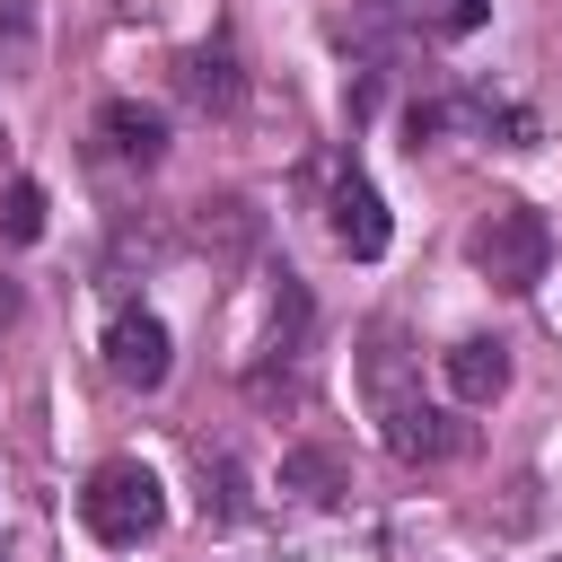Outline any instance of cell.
Instances as JSON below:
<instances>
[{"instance_id":"7a4b0ae2","label":"cell","mask_w":562,"mask_h":562,"mask_svg":"<svg viewBox=\"0 0 562 562\" xmlns=\"http://www.w3.org/2000/svg\"><path fill=\"white\" fill-rule=\"evenodd\" d=\"M465 255H474V272H483L492 290H536L544 263H553V228H544V211H527V202H492V211L465 228Z\"/></svg>"},{"instance_id":"5b68a950","label":"cell","mask_w":562,"mask_h":562,"mask_svg":"<svg viewBox=\"0 0 562 562\" xmlns=\"http://www.w3.org/2000/svg\"><path fill=\"white\" fill-rule=\"evenodd\" d=\"M325 211H334V246L342 255H386V202H378V184L360 176V167H342L334 176V193H325Z\"/></svg>"},{"instance_id":"52a82bcc","label":"cell","mask_w":562,"mask_h":562,"mask_svg":"<svg viewBox=\"0 0 562 562\" xmlns=\"http://www.w3.org/2000/svg\"><path fill=\"white\" fill-rule=\"evenodd\" d=\"M97 140H105L114 158H140V167H149V158L167 149V123H158L149 105H132V97H114V105L97 114Z\"/></svg>"},{"instance_id":"ba28073f","label":"cell","mask_w":562,"mask_h":562,"mask_svg":"<svg viewBox=\"0 0 562 562\" xmlns=\"http://www.w3.org/2000/svg\"><path fill=\"white\" fill-rule=\"evenodd\" d=\"M281 492H299V501H342V457L334 448H290L281 457Z\"/></svg>"},{"instance_id":"3957f363","label":"cell","mask_w":562,"mask_h":562,"mask_svg":"<svg viewBox=\"0 0 562 562\" xmlns=\"http://www.w3.org/2000/svg\"><path fill=\"white\" fill-rule=\"evenodd\" d=\"M105 369H114V386H132V395L167 386V369H176V342H167V325H158L149 307H123V316L105 325Z\"/></svg>"},{"instance_id":"277c9868","label":"cell","mask_w":562,"mask_h":562,"mask_svg":"<svg viewBox=\"0 0 562 562\" xmlns=\"http://www.w3.org/2000/svg\"><path fill=\"white\" fill-rule=\"evenodd\" d=\"M378 430H386V457L395 465H448L465 448V422H448L430 395H404L395 413H378Z\"/></svg>"},{"instance_id":"8fae6325","label":"cell","mask_w":562,"mask_h":562,"mask_svg":"<svg viewBox=\"0 0 562 562\" xmlns=\"http://www.w3.org/2000/svg\"><path fill=\"white\" fill-rule=\"evenodd\" d=\"M422 26L430 35H474L483 26V0H422Z\"/></svg>"},{"instance_id":"6da1fadb","label":"cell","mask_w":562,"mask_h":562,"mask_svg":"<svg viewBox=\"0 0 562 562\" xmlns=\"http://www.w3.org/2000/svg\"><path fill=\"white\" fill-rule=\"evenodd\" d=\"M79 527H88L97 544H114V553L149 544V536L167 527V492H158V474L132 465V457H105V465L79 483Z\"/></svg>"},{"instance_id":"30bf717a","label":"cell","mask_w":562,"mask_h":562,"mask_svg":"<svg viewBox=\"0 0 562 562\" xmlns=\"http://www.w3.org/2000/svg\"><path fill=\"white\" fill-rule=\"evenodd\" d=\"M184 88H193L202 105H228V97H237V79H228V53H193V61H184Z\"/></svg>"},{"instance_id":"8992f818","label":"cell","mask_w":562,"mask_h":562,"mask_svg":"<svg viewBox=\"0 0 562 562\" xmlns=\"http://www.w3.org/2000/svg\"><path fill=\"white\" fill-rule=\"evenodd\" d=\"M448 395L457 404H501L509 395V342H492V334L448 342Z\"/></svg>"},{"instance_id":"9c48e42d","label":"cell","mask_w":562,"mask_h":562,"mask_svg":"<svg viewBox=\"0 0 562 562\" xmlns=\"http://www.w3.org/2000/svg\"><path fill=\"white\" fill-rule=\"evenodd\" d=\"M0 228H9L18 246H26V237H44V184H26V176H18V184L0 193Z\"/></svg>"},{"instance_id":"7c38bea8","label":"cell","mask_w":562,"mask_h":562,"mask_svg":"<svg viewBox=\"0 0 562 562\" xmlns=\"http://www.w3.org/2000/svg\"><path fill=\"white\" fill-rule=\"evenodd\" d=\"M0 140H9V132H0Z\"/></svg>"}]
</instances>
